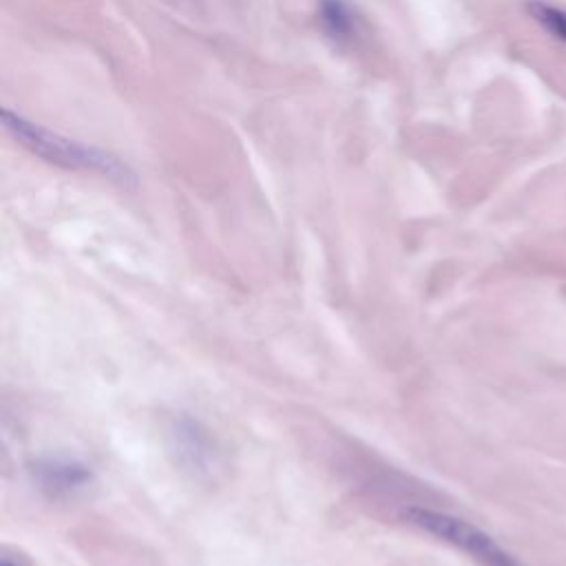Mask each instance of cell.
<instances>
[{
	"label": "cell",
	"mask_w": 566,
	"mask_h": 566,
	"mask_svg": "<svg viewBox=\"0 0 566 566\" xmlns=\"http://www.w3.org/2000/svg\"><path fill=\"white\" fill-rule=\"evenodd\" d=\"M2 124L24 148H29L33 155L42 157L49 164H55V166H62L69 170L97 172V175L108 177L122 186L135 184L133 170L119 157L111 155L108 150L69 139V137H64L55 130H49L9 108L2 111Z\"/></svg>",
	"instance_id": "cell-1"
},
{
	"label": "cell",
	"mask_w": 566,
	"mask_h": 566,
	"mask_svg": "<svg viewBox=\"0 0 566 566\" xmlns=\"http://www.w3.org/2000/svg\"><path fill=\"white\" fill-rule=\"evenodd\" d=\"M402 517L411 526L462 551L480 566H524L513 553H509L504 546H500L489 533H484L482 528L473 526L471 522H467L462 517H455V515L442 513V511L422 509V506L407 509L402 513Z\"/></svg>",
	"instance_id": "cell-2"
},
{
	"label": "cell",
	"mask_w": 566,
	"mask_h": 566,
	"mask_svg": "<svg viewBox=\"0 0 566 566\" xmlns=\"http://www.w3.org/2000/svg\"><path fill=\"white\" fill-rule=\"evenodd\" d=\"M168 453L175 464L192 478H210L221 460L217 440L210 431L190 416H177L166 429Z\"/></svg>",
	"instance_id": "cell-3"
},
{
	"label": "cell",
	"mask_w": 566,
	"mask_h": 566,
	"mask_svg": "<svg viewBox=\"0 0 566 566\" xmlns=\"http://www.w3.org/2000/svg\"><path fill=\"white\" fill-rule=\"evenodd\" d=\"M29 473L40 493L49 500H73L93 484V471L77 458L49 453L29 464Z\"/></svg>",
	"instance_id": "cell-4"
},
{
	"label": "cell",
	"mask_w": 566,
	"mask_h": 566,
	"mask_svg": "<svg viewBox=\"0 0 566 566\" xmlns=\"http://www.w3.org/2000/svg\"><path fill=\"white\" fill-rule=\"evenodd\" d=\"M318 22L334 42H347L356 33V15L345 0H321Z\"/></svg>",
	"instance_id": "cell-5"
},
{
	"label": "cell",
	"mask_w": 566,
	"mask_h": 566,
	"mask_svg": "<svg viewBox=\"0 0 566 566\" xmlns=\"http://www.w3.org/2000/svg\"><path fill=\"white\" fill-rule=\"evenodd\" d=\"M528 18L539 24L553 40L566 42V9L553 4L548 0H528L526 2Z\"/></svg>",
	"instance_id": "cell-6"
},
{
	"label": "cell",
	"mask_w": 566,
	"mask_h": 566,
	"mask_svg": "<svg viewBox=\"0 0 566 566\" xmlns=\"http://www.w3.org/2000/svg\"><path fill=\"white\" fill-rule=\"evenodd\" d=\"M2 566H20V564H18V562H11V559H7V557H4V559H2Z\"/></svg>",
	"instance_id": "cell-7"
}]
</instances>
